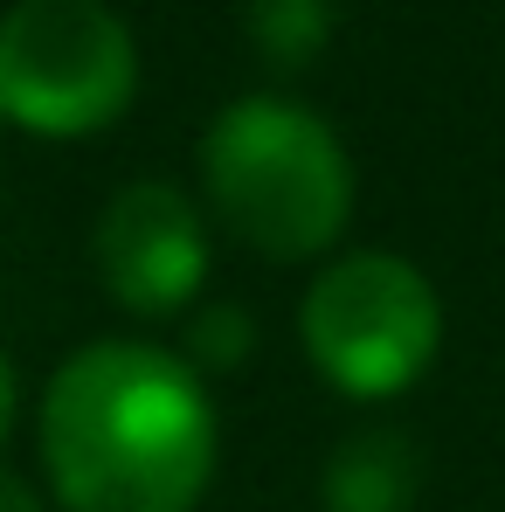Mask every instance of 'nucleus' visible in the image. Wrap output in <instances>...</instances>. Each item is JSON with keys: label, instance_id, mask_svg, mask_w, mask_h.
Listing matches in <instances>:
<instances>
[{"label": "nucleus", "instance_id": "obj_3", "mask_svg": "<svg viewBox=\"0 0 505 512\" xmlns=\"http://www.w3.org/2000/svg\"><path fill=\"white\" fill-rule=\"evenodd\" d=\"M298 340L312 367L353 402H388L416 388L443 346V298L429 270L395 250L333 256L298 305Z\"/></svg>", "mask_w": 505, "mask_h": 512}, {"label": "nucleus", "instance_id": "obj_6", "mask_svg": "<svg viewBox=\"0 0 505 512\" xmlns=\"http://www.w3.org/2000/svg\"><path fill=\"white\" fill-rule=\"evenodd\" d=\"M422 485V457L402 429H360L333 443L326 471H319V499L326 512H409Z\"/></svg>", "mask_w": 505, "mask_h": 512}, {"label": "nucleus", "instance_id": "obj_2", "mask_svg": "<svg viewBox=\"0 0 505 512\" xmlns=\"http://www.w3.org/2000/svg\"><path fill=\"white\" fill-rule=\"evenodd\" d=\"M201 187L270 263L326 256L353 215V160L339 132L291 97H236L201 139Z\"/></svg>", "mask_w": 505, "mask_h": 512}, {"label": "nucleus", "instance_id": "obj_5", "mask_svg": "<svg viewBox=\"0 0 505 512\" xmlns=\"http://www.w3.org/2000/svg\"><path fill=\"white\" fill-rule=\"evenodd\" d=\"M97 270H104L111 298L139 319H167L180 305H194V291L208 277L201 208L173 180L118 187L104 222H97Z\"/></svg>", "mask_w": 505, "mask_h": 512}, {"label": "nucleus", "instance_id": "obj_10", "mask_svg": "<svg viewBox=\"0 0 505 512\" xmlns=\"http://www.w3.org/2000/svg\"><path fill=\"white\" fill-rule=\"evenodd\" d=\"M14 423V374H7V360H0V436Z\"/></svg>", "mask_w": 505, "mask_h": 512}, {"label": "nucleus", "instance_id": "obj_9", "mask_svg": "<svg viewBox=\"0 0 505 512\" xmlns=\"http://www.w3.org/2000/svg\"><path fill=\"white\" fill-rule=\"evenodd\" d=\"M0 512H42V499H35L14 471H0Z\"/></svg>", "mask_w": 505, "mask_h": 512}, {"label": "nucleus", "instance_id": "obj_1", "mask_svg": "<svg viewBox=\"0 0 505 512\" xmlns=\"http://www.w3.org/2000/svg\"><path fill=\"white\" fill-rule=\"evenodd\" d=\"M42 464L63 512H194L215 478L201 374L146 340L70 353L42 395Z\"/></svg>", "mask_w": 505, "mask_h": 512}, {"label": "nucleus", "instance_id": "obj_7", "mask_svg": "<svg viewBox=\"0 0 505 512\" xmlns=\"http://www.w3.org/2000/svg\"><path fill=\"white\" fill-rule=\"evenodd\" d=\"M243 28L270 70H305L333 42V0H250Z\"/></svg>", "mask_w": 505, "mask_h": 512}, {"label": "nucleus", "instance_id": "obj_4", "mask_svg": "<svg viewBox=\"0 0 505 512\" xmlns=\"http://www.w3.org/2000/svg\"><path fill=\"white\" fill-rule=\"evenodd\" d=\"M139 90L132 28L104 0H21L0 14V118L42 139L104 132Z\"/></svg>", "mask_w": 505, "mask_h": 512}, {"label": "nucleus", "instance_id": "obj_8", "mask_svg": "<svg viewBox=\"0 0 505 512\" xmlns=\"http://www.w3.org/2000/svg\"><path fill=\"white\" fill-rule=\"evenodd\" d=\"M250 312L243 305H208V312H194V326H187V367L201 374V367H236V360H250Z\"/></svg>", "mask_w": 505, "mask_h": 512}]
</instances>
